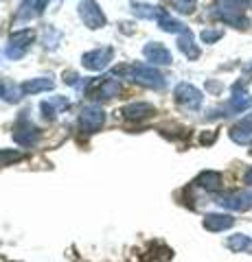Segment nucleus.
Wrapping results in <instances>:
<instances>
[{
  "label": "nucleus",
  "mask_w": 252,
  "mask_h": 262,
  "mask_svg": "<svg viewBox=\"0 0 252 262\" xmlns=\"http://www.w3.org/2000/svg\"><path fill=\"white\" fill-rule=\"evenodd\" d=\"M119 90H121V85L114 77H105L99 83V88H96L94 98H114L119 94Z\"/></svg>",
  "instance_id": "12"
},
{
  "label": "nucleus",
  "mask_w": 252,
  "mask_h": 262,
  "mask_svg": "<svg viewBox=\"0 0 252 262\" xmlns=\"http://www.w3.org/2000/svg\"><path fill=\"white\" fill-rule=\"evenodd\" d=\"M5 94V88H3V83H0V96H3Z\"/></svg>",
  "instance_id": "23"
},
{
  "label": "nucleus",
  "mask_w": 252,
  "mask_h": 262,
  "mask_svg": "<svg viewBox=\"0 0 252 262\" xmlns=\"http://www.w3.org/2000/svg\"><path fill=\"white\" fill-rule=\"evenodd\" d=\"M153 112L156 110H153V105H149V103H132L121 110V114H123L127 120H143V118L151 116Z\"/></svg>",
  "instance_id": "10"
},
{
  "label": "nucleus",
  "mask_w": 252,
  "mask_h": 262,
  "mask_svg": "<svg viewBox=\"0 0 252 262\" xmlns=\"http://www.w3.org/2000/svg\"><path fill=\"white\" fill-rule=\"evenodd\" d=\"M158 27L162 31H167V33H180V31H184V24L173 20L167 11H160V15H158Z\"/></svg>",
  "instance_id": "15"
},
{
  "label": "nucleus",
  "mask_w": 252,
  "mask_h": 262,
  "mask_svg": "<svg viewBox=\"0 0 252 262\" xmlns=\"http://www.w3.org/2000/svg\"><path fill=\"white\" fill-rule=\"evenodd\" d=\"M176 98L180 103H184V105H189V107H198V105L202 103V96H200V92L195 90L193 85H189V83H180L176 88Z\"/></svg>",
  "instance_id": "9"
},
{
  "label": "nucleus",
  "mask_w": 252,
  "mask_h": 262,
  "mask_svg": "<svg viewBox=\"0 0 252 262\" xmlns=\"http://www.w3.org/2000/svg\"><path fill=\"white\" fill-rule=\"evenodd\" d=\"M79 15L88 29H101L105 24V13L101 11V7L94 3V0H84L79 5Z\"/></svg>",
  "instance_id": "4"
},
{
  "label": "nucleus",
  "mask_w": 252,
  "mask_h": 262,
  "mask_svg": "<svg viewBox=\"0 0 252 262\" xmlns=\"http://www.w3.org/2000/svg\"><path fill=\"white\" fill-rule=\"evenodd\" d=\"M219 182H222V179H219V175H217V173H204V175H202V177L198 179V184H200V186H204V188H208V190H213V188H217V186H219Z\"/></svg>",
  "instance_id": "18"
},
{
  "label": "nucleus",
  "mask_w": 252,
  "mask_h": 262,
  "mask_svg": "<svg viewBox=\"0 0 252 262\" xmlns=\"http://www.w3.org/2000/svg\"><path fill=\"white\" fill-rule=\"evenodd\" d=\"M219 35H222L219 31H204V33H202V39H204L206 44H210V42H215V39H217Z\"/></svg>",
  "instance_id": "22"
},
{
  "label": "nucleus",
  "mask_w": 252,
  "mask_h": 262,
  "mask_svg": "<svg viewBox=\"0 0 252 262\" xmlns=\"http://www.w3.org/2000/svg\"><path fill=\"white\" fill-rule=\"evenodd\" d=\"M40 107H42V112H44V118H53L55 114H60V110L68 107V98L66 96H55V98H51V101H44Z\"/></svg>",
  "instance_id": "13"
},
{
  "label": "nucleus",
  "mask_w": 252,
  "mask_h": 262,
  "mask_svg": "<svg viewBox=\"0 0 252 262\" xmlns=\"http://www.w3.org/2000/svg\"><path fill=\"white\" fill-rule=\"evenodd\" d=\"M176 3V7L180 11H184V13H189L191 11V7H193V0H173Z\"/></svg>",
  "instance_id": "21"
},
{
  "label": "nucleus",
  "mask_w": 252,
  "mask_h": 262,
  "mask_svg": "<svg viewBox=\"0 0 252 262\" xmlns=\"http://www.w3.org/2000/svg\"><path fill=\"white\" fill-rule=\"evenodd\" d=\"M48 0H22L20 7H18V13H15V20L20 22H27V20H33L42 13L44 5Z\"/></svg>",
  "instance_id": "7"
},
{
  "label": "nucleus",
  "mask_w": 252,
  "mask_h": 262,
  "mask_svg": "<svg viewBox=\"0 0 252 262\" xmlns=\"http://www.w3.org/2000/svg\"><path fill=\"white\" fill-rule=\"evenodd\" d=\"M178 46H180V51L186 55V57H191V59H195V57L200 55V51L193 46V39H191V33L189 35H184V37H180L178 39Z\"/></svg>",
  "instance_id": "17"
},
{
  "label": "nucleus",
  "mask_w": 252,
  "mask_h": 262,
  "mask_svg": "<svg viewBox=\"0 0 252 262\" xmlns=\"http://www.w3.org/2000/svg\"><path fill=\"white\" fill-rule=\"evenodd\" d=\"M81 77L77 75V72H64V83L68 85H75V88H81Z\"/></svg>",
  "instance_id": "20"
},
{
  "label": "nucleus",
  "mask_w": 252,
  "mask_h": 262,
  "mask_svg": "<svg viewBox=\"0 0 252 262\" xmlns=\"http://www.w3.org/2000/svg\"><path fill=\"white\" fill-rule=\"evenodd\" d=\"M143 53H145V57L151 61V63H160V66H167V63H171L173 61V57H171V53L167 51L162 44H158V42H149L147 46L143 48Z\"/></svg>",
  "instance_id": "8"
},
{
  "label": "nucleus",
  "mask_w": 252,
  "mask_h": 262,
  "mask_svg": "<svg viewBox=\"0 0 252 262\" xmlns=\"http://www.w3.org/2000/svg\"><path fill=\"white\" fill-rule=\"evenodd\" d=\"M204 225H206L208 229H213V232H217V229L230 227V225H232V219H230V216H222V214H210V216H206Z\"/></svg>",
  "instance_id": "16"
},
{
  "label": "nucleus",
  "mask_w": 252,
  "mask_h": 262,
  "mask_svg": "<svg viewBox=\"0 0 252 262\" xmlns=\"http://www.w3.org/2000/svg\"><path fill=\"white\" fill-rule=\"evenodd\" d=\"M162 9H158V7H151V5H141V3H134L132 5V13L136 15V18H143V20H153L158 18Z\"/></svg>",
  "instance_id": "14"
},
{
  "label": "nucleus",
  "mask_w": 252,
  "mask_h": 262,
  "mask_svg": "<svg viewBox=\"0 0 252 262\" xmlns=\"http://www.w3.org/2000/svg\"><path fill=\"white\" fill-rule=\"evenodd\" d=\"M53 81L46 79V77H37V79H31L27 83H22V92L24 94H40V92H48L53 90Z\"/></svg>",
  "instance_id": "11"
},
{
  "label": "nucleus",
  "mask_w": 252,
  "mask_h": 262,
  "mask_svg": "<svg viewBox=\"0 0 252 262\" xmlns=\"http://www.w3.org/2000/svg\"><path fill=\"white\" fill-rule=\"evenodd\" d=\"M127 72H129V77H132V81H136V83H141V85L156 88V90H160L162 85H165V77H162L160 72H158L156 68H153V66L134 63Z\"/></svg>",
  "instance_id": "1"
},
{
  "label": "nucleus",
  "mask_w": 252,
  "mask_h": 262,
  "mask_svg": "<svg viewBox=\"0 0 252 262\" xmlns=\"http://www.w3.org/2000/svg\"><path fill=\"white\" fill-rule=\"evenodd\" d=\"M103 122H105V112L99 105H88L79 116V125L86 134H96V131L103 127Z\"/></svg>",
  "instance_id": "3"
},
{
  "label": "nucleus",
  "mask_w": 252,
  "mask_h": 262,
  "mask_svg": "<svg viewBox=\"0 0 252 262\" xmlns=\"http://www.w3.org/2000/svg\"><path fill=\"white\" fill-rule=\"evenodd\" d=\"M31 42H33V31L31 29L15 31L9 37V44H7V48H5V55L9 57V59H20V57H24V53L29 51Z\"/></svg>",
  "instance_id": "2"
},
{
  "label": "nucleus",
  "mask_w": 252,
  "mask_h": 262,
  "mask_svg": "<svg viewBox=\"0 0 252 262\" xmlns=\"http://www.w3.org/2000/svg\"><path fill=\"white\" fill-rule=\"evenodd\" d=\"M112 57H114V51H112V46H103V48H94V51L86 53L84 55V66L88 70H94L99 72L103 68H108V63L112 61Z\"/></svg>",
  "instance_id": "5"
},
{
  "label": "nucleus",
  "mask_w": 252,
  "mask_h": 262,
  "mask_svg": "<svg viewBox=\"0 0 252 262\" xmlns=\"http://www.w3.org/2000/svg\"><path fill=\"white\" fill-rule=\"evenodd\" d=\"M22 160V153L18 151H0V166H9L11 162Z\"/></svg>",
  "instance_id": "19"
},
{
  "label": "nucleus",
  "mask_w": 252,
  "mask_h": 262,
  "mask_svg": "<svg viewBox=\"0 0 252 262\" xmlns=\"http://www.w3.org/2000/svg\"><path fill=\"white\" fill-rule=\"evenodd\" d=\"M13 140L20 146H31L40 140V129L35 125H31L29 120H20L13 127Z\"/></svg>",
  "instance_id": "6"
}]
</instances>
